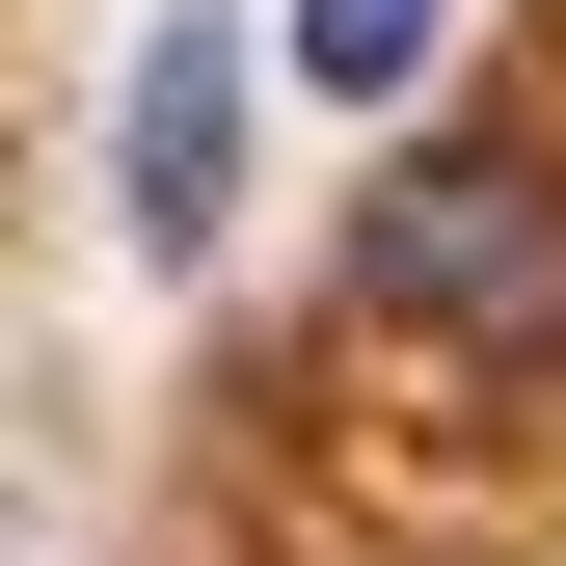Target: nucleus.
<instances>
[{
    "label": "nucleus",
    "instance_id": "7ed1b4c3",
    "mask_svg": "<svg viewBox=\"0 0 566 566\" xmlns=\"http://www.w3.org/2000/svg\"><path fill=\"white\" fill-rule=\"evenodd\" d=\"M432 28H459V0H297V82H324V108H405Z\"/></svg>",
    "mask_w": 566,
    "mask_h": 566
},
{
    "label": "nucleus",
    "instance_id": "f03ea898",
    "mask_svg": "<svg viewBox=\"0 0 566 566\" xmlns=\"http://www.w3.org/2000/svg\"><path fill=\"white\" fill-rule=\"evenodd\" d=\"M217 163H243V54L163 28L135 54V243H217Z\"/></svg>",
    "mask_w": 566,
    "mask_h": 566
},
{
    "label": "nucleus",
    "instance_id": "f257e3e1",
    "mask_svg": "<svg viewBox=\"0 0 566 566\" xmlns=\"http://www.w3.org/2000/svg\"><path fill=\"white\" fill-rule=\"evenodd\" d=\"M350 297H378L405 350L539 378V350H566V189L485 163V135H432V163H378V217H350Z\"/></svg>",
    "mask_w": 566,
    "mask_h": 566
}]
</instances>
